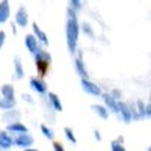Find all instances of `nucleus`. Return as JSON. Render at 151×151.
I'll list each match as a JSON object with an SVG mask.
<instances>
[{"label": "nucleus", "instance_id": "nucleus-4", "mask_svg": "<svg viewBox=\"0 0 151 151\" xmlns=\"http://www.w3.org/2000/svg\"><path fill=\"white\" fill-rule=\"evenodd\" d=\"M65 133H67V137H68V139L74 144V142H76V137H74V134L71 133V130H68V129H67V130H65Z\"/></svg>", "mask_w": 151, "mask_h": 151}, {"label": "nucleus", "instance_id": "nucleus-7", "mask_svg": "<svg viewBox=\"0 0 151 151\" xmlns=\"http://www.w3.org/2000/svg\"><path fill=\"white\" fill-rule=\"evenodd\" d=\"M26 151H38V150H32V148H29V150H26Z\"/></svg>", "mask_w": 151, "mask_h": 151}, {"label": "nucleus", "instance_id": "nucleus-6", "mask_svg": "<svg viewBox=\"0 0 151 151\" xmlns=\"http://www.w3.org/2000/svg\"><path fill=\"white\" fill-rule=\"evenodd\" d=\"M53 147H55V151H65L64 148H62V147H60V144H55Z\"/></svg>", "mask_w": 151, "mask_h": 151}, {"label": "nucleus", "instance_id": "nucleus-2", "mask_svg": "<svg viewBox=\"0 0 151 151\" xmlns=\"http://www.w3.org/2000/svg\"><path fill=\"white\" fill-rule=\"evenodd\" d=\"M12 145V139L6 134V133H0V148L2 150H8Z\"/></svg>", "mask_w": 151, "mask_h": 151}, {"label": "nucleus", "instance_id": "nucleus-5", "mask_svg": "<svg viewBox=\"0 0 151 151\" xmlns=\"http://www.w3.org/2000/svg\"><path fill=\"white\" fill-rule=\"evenodd\" d=\"M42 132H44V134H45L47 137H50V139L53 137V133H52V130H48L47 127H44V125H42Z\"/></svg>", "mask_w": 151, "mask_h": 151}, {"label": "nucleus", "instance_id": "nucleus-3", "mask_svg": "<svg viewBox=\"0 0 151 151\" xmlns=\"http://www.w3.org/2000/svg\"><path fill=\"white\" fill-rule=\"evenodd\" d=\"M112 151H125V150L122 148V145H119V144H116V142H113V144H112Z\"/></svg>", "mask_w": 151, "mask_h": 151}, {"label": "nucleus", "instance_id": "nucleus-1", "mask_svg": "<svg viewBox=\"0 0 151 151\" xmlns=\"http://www.w3.org/2000/svg\"><path fill=\"white\" fill-rule=\"evenodd\" d=\"M32 142H33V139L27 134V133H21L17 139H15V145H18V147H29V145H32Z\"/></svg>", "mask_w": 151, "mask_h": 151}]
</instances>
